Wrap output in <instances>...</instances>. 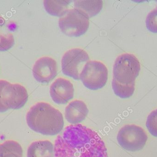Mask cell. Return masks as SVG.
<instances>
[{
	"label": "cell",
	"mask_w": 157,
	"mask_h": 157,
	"mask_svg": "<svg viewBox=\"0 0 157 157\" xmlns=\"http://www.w3.org/2000/svg\"><path fill=\"white\" fill-rule=\"evenodd\" d=\"M89 25V18L76 8L68 10L59 20L61 31L68 36H81L87 32Z\"/></svg>",
	"instance_id": "obj_6"
},
{
	"label": "cell",
	"mask_w": 157,
	"mask_h": 157,
	"mask_svg": "<svg viewBox=\"0 0 157 157\" xmlns=\"http://www.w3.org/2000/svg\"><path fill=\"white\" fill-rule=\"evenodd\" d=\"M27 157H53L54 145L48 140H39L31 143L27 153Z\"/></svg>",
	"instance_id": "obj_12"
},
{
	"label": "cell",
	"mask_w": 157,
	"mask_h": 157,
	"mask_svg": "<svg viewBox=\"0 0 157 157\" xmlns=\"http://www.w3.org/2000/svg\"><path fill=\"white\" fill-rule=\"evenodd\" d=\"M26 122L34 132L44 135L55 136L63 129L61 113L49 103L39 102L30 108L26 114Z\"/></svg>",
	"instance_id": "obj_3"
},
{
	"label": "cell",
	"mask_w": 157,
	"mask_h": 157,
	"mask_svg": "<svg viewBox=\"0 0 157 157\" xmlns=\"http://www.w3.org/2000/svg\"><path fill=\"white\" fill-rule=\"evenodd\" d=\"M28 99V94L25 87L0 79V113L19 109L24 107Z\"/></svg>",
	"instance_id": "obj_4"
},
{
	"label": "cell",
	"mask_w": 157,
	"mask_h": 157,
	"mask_svg": "<svg viewBox=\"0 0 157 157\" xmlns=\"http://www.w3.org/2000/svg\"><path fill=\"white\" fill-rule=\"evenodd\" d=\"M23 149L18 142L5 141L0 144V157H23Z\"/></svg>",
	"instance_id": "obj_16"
},
{
	"label": "cell",
	"mask_w": 157,
	"mask_h": 157,
	"mask_svg": "<svg viewBox=\"0 0 157 157\" xmlns=\"http://www.w3.org/2000/svg\"><path fill=\"white\" fill-rule=\"evenodd\" d=\"M53 157H108L105 143L95 131L81 124L69 125L57 136Z\"/></svg>",
	"instance_id": "obj_1"
},
{
	"label": "cell",
	"mask_w": 157,
	"mask_h": 157,
	"mask_svg": "<svg viewBox=\"0 0 157 157\" xmlns=\"http://www.w3.org/2000/svg\"><path fill=\"white\" fill-rule=\"evenodd\" d=\"M146 25L149 31L157 33V8L148 14L146 20Z\"/></svg>",
	"instance_id": "obj_18"
},
{
	"label": "cell",
	"mask_w": 157,
	"mask_h": 157,
	"mask_svg": "<svg viewBox=\"0 0 157 157\" xmlns=\"http://www.w3.org/2000/svg\"><path fill=\"white\" fill-rule=\"evenodd\" d=\"M108 73V68L101 62L89 61L83 67L79 79L88 89L97 90L106 85Z\"/></svg>",
	"instance_id": "obj_5"
},
{
	"label": "cell",
	"mask_w": 157,
	"mask_h": 157,
	"mask_svg": "<svg viewBox=\"0 0 157 157\" xmlns=\"http://www.w3.org/2000/svg\"><path fill=\"white\" fill-rule=\"evenodd\" d=\"M74 88L72 82L66 78H57L50 88V94L53 101L58 104L67 103L73 98Z\"/></svg>",
	"instance_id": "obj_10"
},
{
	"label": "cell",
	"mask_w": 157,
	"mask_h": 157,
	"mask_svg": "<svg viewBox=\"0 0 157 157\" xmlns=\"http://www.w3.org/2000/svg\"><path fill=\"white\" fill-rule=\"evenodd\" d=\"M141 70L140 62L134 55L124 53L117 57L113 68L112 88L116 96L130 98L135 90V81Z\"/></svg>",
	"instance_id": "obj_2"
},
{
	"label": "cell",
	"mask_w": 157,
	"mask_h": 157,
	"mask_svg": "<svg viewBox=\"0 0 157 157\" xmlns=\"http://www.w3.org/2000/svg\"><path fill=\"white\" fill-rule=\"evenodd\" d=\"M76 9L84 13L88 18L99 13L103 7L102 1H75Z\"/></svg>",
	"instance_id": "obj_13"
},
{
	"label": "cell",
	"mask_w": 157,
	"mask_h": 157,
	"mask_svg": "<svg viewBox=\"0 0 157 157\" xmlns=\"http://www.w3.org/2000/svg\"><path fill=\"white\" fill-rule=\"evenodd\" d=\"M88 113L85 103L83 101L75 100L71 101L65 108V116L68 122L77 124L85 119Z\"/></svg>",
	"instance_id": "obj_11"
},
{
	"label": "cell",
	"mask_w": 157,
	"mask_h": 157,
	"mask_svg": "<svg viewBox=\"0 0 157 157\" xmlns=\"http://www.w3.org/2000/svg\"><path fill=\"white\" fill-rule=\"evenodd\" d=\"M89 60L88 54L83 49L76 48L69 50L65 53L62 59V71L65 75L78 80L83 67Z\"/></svg>",
	"instance_id": "obj_8"
},
{
	"label": "cell",
	"mask_w": 157,
	"mask_h": 157,
	"mask_svg": "<svg viewBox=\"0 0 157 157\" xmlns=\"http://www.w3.org/2000/svg\"><path fill=\"white\" fill-rule=\"evenodd\" d=\"M14 35L11 33L5 20L0 17V51H6L14 44Z\"/></svg>",
	"instance_id": "obj_14"
},
{
	"label": "cell",
	"mask_w": 157,
	"mask_h": 157,
	"mask_svg": "<svg viewBox=\"0 0 157 157\" xmlns=\"http://www.w3.org/2000/svg\"><path fill=\"white\" fill-rule=\"evenodd\" d=\"M57 62L49 57H43L35 62L32 74L36 80L42 84H48L53 80L57 75Z\"/></svg>",
	"instance_id": "obj_9"
},
{
	"label": "cell",
	"mask_w": 157,
	"mask_h": 157,
	"mask_svg": "<svg viewBox=\"0 0 157 157\" xmlns=\"http://www.w3.org/2000/svg\"><path fill=\"white\" fill-rule=\"evenodd\" d=\"M146 126L151 134L157 137V109L153 111L148 115Z\"/></svg>",
	"instance_id": "obj_17"
},
{
	"label": "cell",
	"mask_w": 157,
	"mask_h": 157,
	"mask_svg": "<svg viewBox=\"0 0 157 157\" xmlns=\"http://www.w3.org/2000/svg\"><path fill=\"white\" fill-rule=\"evenodd\" d=\"M148 136L144 130L135 124H126L118 132L117 141L122 147L131 152L142 150L147 142Z\"/></svg>",
	"instance_id": "obj_7"
},
{
	"label": "cell",
	"mask_w": 157,
	"mask_h": 157,
	"mask_svg": "<svg viewBox=\"0 0 157 157\" xmlns=\"http://www.w3.org/2000/svg\"><path fill=\"white\" fill-rule=\"evenodd\" d=\"M71 1H44L43 5L46 12L52 16H63L68 11Z\"/></svg>",
	"instance_id": "obj_15"
}]
</instances>
